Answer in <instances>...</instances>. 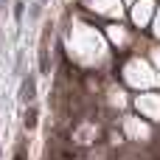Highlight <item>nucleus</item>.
Listing matches in <instances>:
<instances>
[{
  "label": "nucleus",
  "mask_w": 160,
  "mask_h": 160,
  "mask_svg": "<svg viewBox=\"0 0 160 160\" xmlns=\"http://www.w3.org/2000/svg\"><path fill=\"white\" fill-rule=\"evenodd\" d=\"M20 98H22L25 104H34V98H37V79H34V76H25V79H22V84H20Z\"/></svg>",
  "instance_id": "f257e3e1"
},
{
  "label": "nucleus",
  "mask_w": 160,
  "mask_h": 160,
  "mask_svg": "<svg viewBox=\"0 0 160 160\" xmlns=\"http://www.w3.org/2000/svg\"><path fill=\"white\" fill-rule=\"evenodd\" d=\"M39 70H42V73L51 70V59H48V34L42 37V45H39Z\"/></svg>",
  "instance_id": "f03ea898"
},
{
  "label": "nucleus",
  "mask_w": 160,
  "mask_h": 160,
  "mask_svg": "<svg viewBox=\"0 0 160 160\" xmlns=\"http://www.w3.org/2000/svg\"><path fill=\"white\" fill-rule=\"evenodd\" d=\"M22 124H25V129H34V127H37V107H34V104H28V110H25V118H22Z\"/></svg>",
  "instance_id": "7ed1b4c3"
},
{
  "label": "nucleus",
  "mask_w": 160,
  "mask_h": 160,
  "mask_svg": "<svg viewBox=\"0 0 160 160\" xmlns=\"http://www.w3.org/2000/svg\"><path fill=\"white\" fill-rule=\"evenodd\" d=\"M22 14H25V3L17 0V3H14V20H17V25L22 22Z\"/></svg>",
  "instance_id": "20e7f679"
},
{
  "label": "nucleus",
  "mask_w": 160,
  "mask_h": 160,
  "mask_svg": "<svg viewBox=\"0 0 160 160\" xmlns=\"http://www.w3.org/2000/svg\"><path fill=\"white\" fill-rule=\"evenodd\" d=\"M14 160H25V149H17V158Z\"/></svg>",
  "instance_id": "39448f33"
},
{
  "label": "nucleus",
  "mask_w": 160,
  "mask_h": 160,
  "mask_svg": "<svg viewBox=\"0 0 160 160\" xmlns=\"http://www.w3.org/2000/svg\"><path fill=\"white\" fill-rule=\"evenodd\" d=\"M42 3H45V0H42Z\"/></svg>",
  "instance_id": "423d86ee"
}]
</instances>
